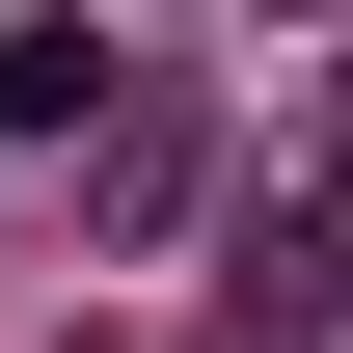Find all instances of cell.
<instances>
[{"mask_svg":"<svg viewBox=\"0 0 353 353\" xmlns=\"http://www.w3.org/2000/svg\"><path fill=\"white\" fill-rule=\"evenodd\" d=\"M109 109H136L109 28H0V136H109Z\"/></svg>","mask_w":353,"mask_h":353,"instance_id":"obj_2","label":"cell"},{"mask_svg":"<svg viewBox=\"0 0 353 353\" xmlns=\"http://www.w3.org/2000/svg\"><path fill=\"white\" fill-rule=\"evenodd\" d=\"M163 218H190V109H109L82 136V245H163Z\"/></svg>","mask_w":353,"mask_h":353,"instance_id":"obj_1","label":"cell"}]
</instances>
